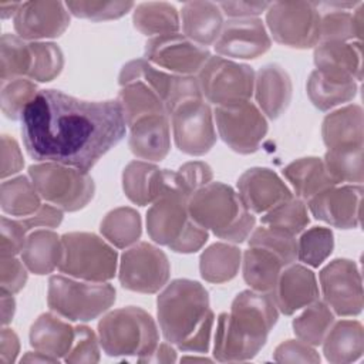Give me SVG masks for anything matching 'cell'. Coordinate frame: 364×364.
Masks as SVG:
<instances>
[{
    "label": "cell",
    "mask_w": 364,
    "mask_h": 364,
    "mask_svg": "<svg viewBox=\"0 0 364 364\" xmlns=\"http://www.w3.org/2000/svg\"><path fill=\"white\" fill-rule=\"evenodd\" d=\"M363 186H331L309 199L311 215L338 229H354L360 225Z\"/></svg>",
    "instance_id": "obj_20"
},
{
    "label": "cell",
    "mask_w": 364,
    "mask_h": 364,
    "mask_svg": "<svg viewBox=\"0 0 364 364\" xmlns=\"http://www.w3.org/2000/svg\"><path fill=\"white\" fill-rule=\"evenodd\" d=\"M357 38L353 14L346 10L331 9L327 14L321 17L320 21V43L324 41H338L347 43L348 40Z\"/></svg>",
    "instance_id": "obj_49"
},
{
    "label": "cell",
    "mask_w": 364,
    "mask_h": 364,
    "mask_svg": "<svg viewBox=\"0 0 364 364\" xmlns=\"http://www.w3.org/2000/svg\"><path fill=\"white\" fill-rule=\"evenodd\" d=\"M68 11L80 18H87L91 21L115 20L125 16L132 7V1H91V0H77L65 3Z\"/></svg>",
    "instance_id": "obj_48"
},
{
    "label": "cell",
    "mask_w": 364,
    "mask_h": 364,
    "mask_svg": "<svg viewBox=\"0 0 364 364\" xmlns=\"http://www.w3.org/2000/svg\"><path fill=\"white\" fill-rule=\"evenodd\" d=\"M31 68V48L30 43L23 38L4 33L0 40V80L9 81L28 77Z\"/></svg>",
    "instance_id": "obj_41"
},
{
    "label": "cell",
    "mask_w": 364,
    "mask_h": 364,
    "mask_svg": "<svg viewBox=\"0 0 364 364\" xmlns=\"http://www.w3.org/2000/svg\"><path fill=\"white\" fill-rule=\"evenodd\" d=\"M222 13L230 18L257 17L270 6L267 1H220L218 3Z\"/></svg>",
    "instance_id": "obj_57"
},
{
    "label": "cell",
    "mask_w": 364,
    "mask_h": 364,
    "mask_svg": "<svg viewBox=\"0 0 364 364\" xmlns=\"http://www.w3.org/2000/svg\"><path fill=\"white\" fill-rule=\"evenodd\" d=\"M188 212L199 226L232 243L245 242L256 225L239 193L222 182H209L195 191L188 199Z\"/></svg>",
    "instance_id": "obj_4"
},
{
    "label": "cell",
    "mask_w": 364,
    "mask_h": 364,
    "mask_svg": "<svg viewBox=\"0 0 364 364\" xmlns=\"http://www.w3.org/2000/svg\"><path fill=\"white\" fill-rule=\"evenodd\" d=\"M273 358L279 363H320V355L313 346L301 340L280 343L274 350Z\"/></svg>",
    "instance_id": "obj_53"
},
{
    "label": "cell",
    "mask_w": 364,
    "mask_h": 364,
    "mask_svg": "<svg viewBox=\"0 0 364 364\" xmlns=\"http://www.w3.org/2000/svg\"><path fill=\"white\" fill-rule=\"evenodd\" d=\"M127 131L117 100L84 101L58 90H41L21 117L30 158L88 172Z\"/></svg>",
    "instance_id": "obj_1"
},
{
    "label": "cell",
    "mask_w": 364,
    "mask_h": 364,
    "mask_svg": "<svg viewBox=\"0 0 364 364\" xmlns=\"http://www.w3.org/2000/svg\"><path fill=\"white\" fill-rule=\"evenodd\" d=\"M272 46L264 23L259 17L230 18L223 23L213 47L218 55L252 60L264 54Z\"/></svg>",
    "instance_id": "obj_18"
},
{
    "label": "cell",
    "mask_w": 364,
    "mask_h": 364,
    "mask_svg": "<svg viewBox=\"0 0 364 364\" xmlns=\"http://www.w3.org/2000/svg\"><path fill=\"white\" fill-rule=\"evenodd\" d=\"M323 353L333 364H348L364 353V328L357 320L334 321L323 340Z\"/></svg>",
    "instance_id": "obj_29"
},
{
    "label": "cell",
    "mask_w": 364,
    "mask_h": 364,
    "mask_svg": "<svg viewBox=\"0 0 364 364\" xmlns=\"http://www.w3.org/2000/svg\"><path fill=\"white\" fill-rule=\"evenodd\" d=\"M158 169L148 161H132L125 166L122 189L132 203L145 206L154 202V181Z\"/></svg>",
    "instance_id": "obj_40"
},
{
    "label": "cell",
    "mask_w": 364,
    "mask_h": 364,
    "mask_svg": "<svg viewBox=\"0 0 364 364\" xmlns=\"http://www.w3.org/2000/svg\"><path fill=\"white\" fill-rule=\"evenodd\" d=\"M188 196L166 193L152 202L146 212V232L159 245L176 253H195L209 239L208 230L192 220Z\"/></svg>",
    "instance_id": "obj_5"
},
{
    "label": "cell",
    "mask_w": 364,
    "mask_h": 364,
    "mask_svg": "<svg viewBox=\"0 0 364 364\" xmlns=\"http://www.w3.org/2000/svg\"><path fill=\"white\" fill-rule=\"evenodd\" d=\"M28 176L38 195L61 210H80L94 198L95 185L92 178L88 172L73 166L40 162L28 166Z\"/></svg>",
    "instance_id": "obj_9"
},
{
    "label": "cell",
    "mask_w": 364,
    "mask_h": 364,
    "mask_svg": "<svg viewBox=\"0 0 364 364\" xmlns=\"http://www.w3.org/2000/svg\"><path fill=\"white\" fill-rule=\"evenodd\" d=\"M334 323V313L323 300H316L306 306L301 314H299L291 326L296 337L310 346H320Z\"/></svg>",
    "instance_id": "obj_39"
},
{
    "label": "cell",
    "mask_w": 364,
    "mask_h": 364,
    "mask_svg": "<svg viewBox=\"0 0 364 364\" xmlns=\"http://www.w3.org/2000/svg\"><path fill=\"white\" fill-rule=\"evenodd\" d=\"M65 363H98L100 338L88 326H75L71 350L64 357Z\"/></svg>",
    "instance_id": "obj_50"
},
{
    "label": "cell",
    "mask_w": 364,
    "mask_h": 364,
    "mask_svg": "<svg viewBox=\"0 0 364 364\" xmlns=\"http://www.w3.org/2000/svg\"><path fill=\"white\" fill-rule=\"evenodd\" d=\"M209 57L208 48L179 33L151 37L145 44V60L179 75L199 73Z\"/></svg>",
    "instance_id": "obj_17"
},
{
    "label": "cell",
    "mask_w": 364,
    "mask_h": 364,
    "mask_svg": "<svg viewBox=\"0 0 364 364\" xmlns=\"http://www.w3.org/2000/svg\"><path fill=\"white\" fill-rule=\"evenodd\" d=\"M309 222L310 218L304 200L294 196L279 203L262 216L263 225L277 228L293 236L301 233Z\"/></svg>",
    "instance_id": "obj_43"
},
{
    "label": "cell",
    "mask_w": 364,
    "mask_h": 364,
    "mask_svg": "<svg viewBox=\"0 0 364 364\" xmlns=\"http://www.w3.org/2000/svg\"><path fill=\"white\" fill-rule=\"evenodd\" d=\"M213 117L219 136L237 154L256 152L267 134L263 112L250 101L216 107Z\"/></svg>",
    "instance_id": "obj_12"
},
{
    "label": "cell",
    "mask_w": 364,
    "mask_h": 364,
    "mask_svg": "<svg viewBox=\"0 0 364 364\" xmlns=\"http://www.w3.org/2000/svg\"><path fill=\"white\" fill-rule=\"evenodd\" d=\"M117 101L122 108L128 128L134 125L138 119L148 115L169 117L166 105L161 100V97L142 81H134L122 85L118 92Z\"/></svg>",
    "instance_id": "obj_33"
},
{
    "label": "cell",
    "mask_w": 364,
    "mask_h": 364,
    "mask_svg": "<svg viewBox=\"0 0 364 364\" xmlns=\"http://www.w3.org/2000/svg\"><path fill=\"white\" fill-rule=\"evenodd\" d=\"M1 324L7 326L14 316L16 311V300L11 293L1 290Z\"/></svg>",
    "instance_id": "obj_60"
},
{
    "label": "cell",
    "mask_w": 364,
    "mask_h": 364,
    "mask_svg": "<svg viewBox=\"0 0 364 364\" xmlns=\"http://www.w3.org/2000/svg\"><path fill=\"white\" fill-rule=\"evenodd\" d=\"M237 193L252 213H266L279 203L293 198L289 186L269 168L255 166L237 179Z\"/></svg>",
    "instance_id": "obj_21"
},
{
    "label": "cell",
    "mask_w": 364,
    "mask_h": 364,
    "mask_svg": "<svg viewBox=\"0 0 364 364\" xmlns=\"http://www.w3.org/2000/svg\"><path fill=\"white\" fill-rule=\"evenodd\" d=\"M316 70L334 81H361V41L338 43L324 41L314 48Z\"/></svg>",
    "instance_id": "obj_23"
},
{
    "label": "cell",
    "mask_w": 364,
    "mask_h": 364,
    "mask_svg": "<svg viewBox=\"0 0 364 364\" xmlns=\"http://www.w3.org/2000/svg\"><path fill=\"white\" fill-rule=\"evenodd\" d=\"M23 3L20 1H0V16L1 18H10L17 14Z\"/></svg>",
    "instance_id": "obj_62"
},
{
    "label": "cell",
    "mask_w": 364,
    "mask_h": 364,
    "mask_svg": "<svg viewBox=\"0 0 364 364\" xmlns=\"http://www.w3.org/2000/svg\"><path fill=\"white\" fill-rule=\"evenodd\" d=\"M21 260L34 274L51 273L60 266L63 257L61 237L48 229L34 230L27 236L23 247Z\"/></svg>",
    "instance_id": "obj_31"
},
{
    "label": "cell",
    "mask_w": 364,
    "mask_h": 364,
    "mask_svg": "<svg viewBox=\"0 0 364 364\" xmlns=\"http://www.w3.org/2000/svg\"><path fill=\"white\" fill-rule=\"evenodd\" d=\"M283 173L293 186L296 198L301 200H309L324 189L337 185L328 175L323 159L317 156L296 159L284 166Z\"/></svg>",
    "instance_id": "obj_30"
},
{
    "label": "cell",
    "mask_w": 364,
    "mask_h": 364,
    "mask_svg": "<svg viewBox=\"0 0 364 364\" xmlns=\"http://www.w3.org/2000/svg\"><path fill=\"white\" fill-rule=\"evenodd\" d=\"M182 361H210L206 357H183Z\"/></svg>",
    "instance_id": "obj_64"
},
{
    "label": "cell",
    "mask_w": 364,
    "mask_h": 364,
    "mask_svg": "<svg viewBox=\"0 0 364 364\" xmlns=\"http://www.w3.org/2000/svg\"><path fill=\"white\" fill-rule=\"evenodd\" d=\"M357 82L334 81L321 75L317 70L311 71L307 80V95L313 105L320 111H328L340 104L351 101L357 94Z\"/></svg>",
    "instance_id": "obj_37"
},
{
    "label": "cell",
    "mask_w": 364,
    "mask_h": 364,
    "mask_svg": "<svg viewBox=\"0 0 364 364\" xmlns=\"http://www.w3.org/2000/svg\"><path fill=\"white\" fill-rule=\"evenodd\" d=\"M320 287L334 314L348 317L363 310V282L358 266L350 259H334L320 270Z\"/></svg>",
    "instance_id": "obj_16"
},
{
    "label": "cell",
    "mask_w": 364,
    "mask_h": 364,
    "mask_svg": "<svg viewBox=\"0 0 364 364\" xmlns=\"http://www.w3.org/2000/svg\"><path fill=\"white\" fill-rule=\"evenodd\" d=\"M61 273L94 283H104L115 276L118 255L95 233L70 232L61 236Z\"/></svg>",
    "instance_id": "obj_8"
},
{
    "label": "cell",
    "mask_w": 364,
    "mask_h": 364,
    "mask_svg": "<svg viewBox=\"0 0 364 364\" xmlns=\"http://www.w3.org/2000/svg\"><path fill=\"white\" fill-rule=\"evenodd\" d=\"M181 18L183 36L205 48L215 44L225 23L218 3L212 1L185 3L181 10Z\"/></svg>",
    "instance_id": "obj_26"
},
{
    "label": "cell",
    "mask_w": 364,
    "mask_h": 364,
    "mask_svg": "<svg viewBox=\"0 0 364 364\" xmlns=\"http://www.w3.org/2000/svg\"><path fill=\"white\" fill-rule=\"evenodd\" d=\"M168 256L148 242H138L128 247L119 262L118 279L124 289L152 294L159 291L169 279Z\"/></svg>",
    "instance_id": "obj_13"
},
{
    "label": "cell",
    "mask_w": 364,
    "mask_h": 364,
    "mask_svg": "<svg viewBox=\"0 0 364 364\" xmlns=\"http://www.w3.org/2000/svg\"><path fill=\"white\" fill-rule=\"evenodd\" d=\"M13 21L16 33L23 40L55 38L70 26V11L61 1H24Z\"/></svg>",
    "instance_id": "obj_19"
},
{
    "label": "cell",
    "mask_w": 364,
    "mask_h": 364,
    "mask_svg": "<svg viewBox=\"0 0 364 364\" xmlns=\"http://www.w3.org/2000/svg\"><path fill=\"white\" fill-rule=\"evenodd\" d=\"M179 178L182 181V185L185 188V191L189 193V196L203 188L205 185H208L209 182H212L213 179V172L212 168L202 161H191L183 164L178 171Z\"/></svg>",
    "instance_id": "obj_54"
},
{
    "label": "cell",
    "mask_w": 364,
    "mask_h": 364,
    "mask_svg": "<svg viewBox=\"0 0 364 364\" xmlns=\"http://www.w3.org/2000/svg\"><path fill=\"white\" fill-rule=\"evenodd\" d=\"M291 80L279 64H266L255 75V97L259 109L270 119H277L291 100Z\"/></svg>",
    "instance_id": "obj_25"
},
{
    "label": "cell",
    "mask_w": 364,
    "mask_h": 364,
    "mask_svg": "<svg viewBox=\"0 0 364 364\" xmlns=\"http://www.w3.org/2000/svg\"><path fill=\"white\" fill-rule=\"evenodd\" d=\"M321 135L328 149L363 146V108L350 104L330 112L323 121Z\"/></svg>",
    "instance_id": "obj_28"
},
{
    "label": "cell",
    "mask_w": 364,
    "mask_h": 364,
    "mask_svg": "<svg viewBox=\"0 0 364 364\" xmlns=\"http://www.w3.org/2000/svg\"><path fill=\"white\" fill-rule=\"evenodd\" d=\"M162 336L182 351L208 353L215 324L209 293L196 280H172L156 299Z\"/></svg>",
    "instance_id": "obj_2"
},
{
    "label": "cell",
    "mask_w": 364,
    "mask_h": 364,
    "mask_svg": "<svg viewBox=\"0 0 364 364\" xmlns=\"http://www.w3.org/2000/svg\"><path fill=\"white\" fill-rule=\"evenodd\" d=\"M40 195L27 176H16L1 182L0 205L4 213L26 218L33 215L40 206Z\"/></svg>",
    "instance_id": "obj_38"
},
{
    "label": "cell",
    "mask_w": 364,
    "mask_h": 364,
    "mask_svg": "<svg viewBox=\"0 0 364 364\" xmlns=\"http://www.w3.org/2000/svg\"><path fill=\"white\" fill-rule=\"evenodd\" d=\"M176 148L188 155L200 156L216 142L213 112L203 98L181 102L169 115Z\"/></svg>",
    "instance_id": "obj_14"
},
{
    "label": "cell",
    "mask_w": 364,
    "mask_h": 364,
    "mask_svg": "<svg viewBox=\"0 0 364 364\" xmlns=\"http://www.w3.org/2000/svg\"><path fill=\"white\" fill-rule=\"evenodd\" d=\"M31 68L28 78L40 82L54 80L64 67V55L61 48L54 43L31 41Z\"/></svg>",
    "instance_id": "obj_45"
},
{
    "label": "cell",
    "mask_w": 364,
    "mask_h": 364,
    "mask_svg": "<svg viewBox=\"0 0 364 364\" xmlns=\"http://www.w3.org/2000/svg\"><path fill=\"white\" fill-rule=\"evenodd\" d=\"M139 363H175L176 361V351L175 348L166 343L158 344L156 348L145 357L138 358Z\"/></svg>",
    "instance_id": "obj_59"
},
{
    "label": "cell",
    "mask_w": 364,
    "mask_h": 364,
    "mask_svg": "<svg viewBox=\"0 0 364 364\" xmlns=\"http://www.w3.org/2000/svg\"><path fill=\"white\" fill-rule=\"evenodd\" d=\"M334 249V235L324 226H313L297 240V259L311 267H318Z\"/></svg>",
    "instance_id": "obj_44"
},
{
    "label": "cell",
    "mask_w": 364,
    "mask_h": 364,
    "mask_svg": "<svg viewBox=\"0 0 364 364\" xmlns=\"http://www.w3.org/2000/svg\"><path fill=\"white\" fill-rule=\"evenodd\" d=\"M363 10H364V4L360 3L358 9L353 14V26H354V31L358 41H361V37H363Z\"/></svg>",
    "instance_id": "obj_63"
},
{
    "label": "cell",
    "mask_w": 364,
    "mask_h": 364,
    "mask_svg": "<svg viewBox=\"0 0 364 364\" xmlns=\"http://www.w3.org/2000/svg\"><path fill=\"white\" fill-rule=\"evenodd\" d=\"M134 81L145 82L152 91H155L165 102L166 109L171 112L183 101L192 98H203L198 78L193 75H179L173 73H165L145 58H136L128 61L119 73V85H127Z\"/></svg>",
    "instance_id": "obj_15"
},
{
    "label": "cell",
    "mask_w": 364,
    "mask_h": 364,
    "mask_svg": "<svg viewBox=\"0 0 364 364\" xmlns=\"http://www.w3.org/2000/svg\"><path fill=\"white\" fill-rule=\"evenodd\" d=\"M75 337V327L70 323L61 320L58 314L53 313H43L38 318L31 324L28 338L30 346L47 355L54 358H64Z\"/></svg>",
    "instance_id": "obj_27"
},
{
    "label": "cell",
    "mask_w": 364,
    "mask_h": 364,
    "mask_svg": "<svg viewBox=\"0 0 364 364\" xmlns=\"http://www.w3.org/2000/svg\"><path fill=\"white\" fill-rule=\"evenodd\" d=\"M20 351V340L13 328L3 326L0 334V364H11Z\"/></svg>",
    "instance_id": "obj_58"
},
{
    "label": "cell",
    "mask_w": 364,
    "mask_h": 364,
    "mask_svg": "<svg viewBox=\"0 0 364 364\" xmlns=\"http://www.w3.org/2000/svg\"><path fill=\"white\" fill-rule=\"evenodd\" d=\"M131 152L148 162L162 161L171 149V125L168 115H148L129 127Z\"/></svg>",
    "instance_id": "obj_24"
},
{
    "label": "cell",
    "mask_w": 364,
    "mask_h": 364,
    "mask_svg": "<svg viewBox=\"0 0 364 364\" xmlns=\"http://www.w3.org/2000/svg\"><path fill=\"white\" fill-rule=\"evenodd\" d=\"M24 166V159L20 151V146L17 141L3 134L1 135V168H0V176L1 179H6L7 176H11L21 171Z\"/></svg>",
    "instance_id": "obj_55"
},
{
    "label": "cell",
    "mask_w": 364,
    "mask_h": 364,
    "mask_svg": "<svg viewBox=\"0 0 364 364\" xmlns=\"http://www.w3.org/2000/svg\"><path fill=\"white\" fill-rule=\"evenodd\" d=\"M134 27L145 36H164L178 33L181 27L179 13L165 1H148L136 6L132 16Z\"/></svg>",
    "instance_id": "obj_35"
},
{
    "label": "cell",
    "mask_w": 364,
    "mask_h": 364,
    "mask_svg": "<svg viewBox=\"0 0 364 364\" xmlns=\"http://www.w3.org/2000/svg\"><path fill=\"white\" fill-rule=\"evenodd\" d=\"M269 294L277 310L290 316L318 299V284L309 267L291 263L282 269L276 286Z\"/></svg>",
    "instance_id": "obj_22"
},
{
    "label": "cell",
    "mask_w": 364,
    "mask_h": 364,
    "mask_svg": "<svg viewBox=\"0 0 364 364\" xmlns=\"http://www.w3.org/2000/svg\"><path fill=\"white\" fill-rule=\"evenodd\" d=\"M249 246L264 247L277 255L287 266L297 259V240L293 235L272 226H260L250 233Z\"/></svg>",
    "instance_id": "obj_46"
},
{
    "label": "cell",
    "mask_w": 364,
    "mask_h": 364,
    "mask_svg": "<svg viewBox=\"0 0 364 364\" xmlns=\"http://www.w3.org/2000/svg\"><path fill=\"white\" fill-rule=\"evenodd\" d=\"M100 230L102 236L115 247H128L135 245L141 237V216L135 209L128 206L112 209L102 219Z\"/></svg>",
    "instance_id": "obj_36"
},
{
    "label": "cell",
    "mask_w": 364,
    "mask_h": 364,
    "mask_svg": "<svg viewBox=\"0 0 364 364\" xmlns=\"http://www.w3.org/2000/svg\"><path fill=\"white\" fill-rule=\"evenodd\" d=\"M279 310L269 293L243 290L232 301L230 313L218 317L213 357L222 363L247 361L267 341Z\"/></svg>",
    "instance_id": "obj_3"
},
{
    "label": "cell",
    "mask_w": 364,
    "mask_h": 364,
    "mask_svg": "<svg viewBox=\"0 0 364 364\" xmlns=\"http://www.w3.org/2000/svg\"><path fill=\"white\" fill-rule=\"evenodd\" d=\"M27 267L16 256L1 255L0 257V286L3 291L16 294L27 282Z\"/></svg>",
    "instance_id": "obj_51"
},
{
    "label": "cell",
    "mask_w": 364,
    "mask_h": 364,
    "mask_svg": "<svg viewBox=\"0 0 364 364\" xmlns=\"http://www.w3.org/2000/svg\"><path fill=\"white\" fill-rule=\"evenodd\" d=\"M55 361H58V360L51 355H47L44 353H40L37 350H36V353H31V351L26 353V355H23L20 360V363H55Z\"/></svg>",
    "instance_id": "obj_61"
},
{
    "label": "cell",
    "mask_w": 364,
    "mask_h": 364,
    "mask_svg": "<svg viewBox=\"0 0 364 364\" xmlns=\"http://www.w3.org/2000/svg\"><path fill=\"white\" fill-rule=\"evenodd\" d=\"M115 299L114 286L105 282H77L61 274L48 279L47 304L51 311L70 321L94 320L105 313Z\"/></svg>",
    "instance_id": "obj_7"
},
{
    "label": "cell",
    "mask_w": 364,
    "mask_h": 364,
    "mask_svg": "<svg viewBox=\"0 0 364 364\" xmlns=\"http://www.w3.org/2000/svg\"><path fill=\"white\" fill-rule=\"evenodd\" d=\"M27 232L28 230L21 220L1 216L0 253L9 256H17L18 253H21L27 240Z\"/></svg>",
    "instance_id": "obj_52"
},
{
    "label": "cell",
    "mask_w": 364,
    "mask_h": 364,
    "mask_svg": "<svg viewBox=\"0 0 364 364\" xmlns=\"http://www.w3.org/2000/svg\"><path fill=\"white\" fill-rule=\"evenodd\" d=\"M323 162L337 185L341 182H363V146L327 149Z\"/></svg>",
    "instance_id": "obj_42"
},
{
    "label": "cell",
    "mask_w": 364,
    "mask_h": 364,
    "mask_svg": "<svg viewBox=\"0 0 364 364\" xmlns=\"http://www.w3.org/2000/svg\"><path fill=\"white\" fill-rule=\"evenodd\" d=\"M27 230L34 228H57L63 220V210L53 205H41L33 215L20 219Z\"/></svg>",
    "instance_id": "obj_56"
},
{
    "label": "cell",
    "mask_w": 364,
    "mask_h": 364,
    "mask_svg": "<svg viewBox=\"0 0 364 364\" xmlns=\"http://www.w3.org/2000/svg\"><path fill=\"white\" fill-rule=\"evenodd\" d=\"M255 75L247 64L210 55L198 73V82L202 97L220 107L249 101L255 91Z\"/></svg>",
    "instance_id": "obj_11"
},
{
    "label": "cell",
    "mask_w": 364,
    "mask_h": 364,
    "mask_svg": "<svg viewBox=\"0 0 364 364\" xmlns=\"http://www.w3.org/2000/svg\"><path fill=\"white\" fill-rule=\"evenodd\" d=\"M284 266L277 255L264 247L249 246L243 253V279L256 291L270 293Z\"/></svg>",
    "instance_id": "obj_32"
},
{
    "label": "cell",
    "mask_w": 364,
    "mask_h": 364,
    "mask_svg": "<svg viewBox=\"0 0 364 364\" xmlns=\"http://www.w3.org/2000/svg\"><path fill=\"white\" fill-rule=\"evenodd\" d=\"M320 10L313 1H274L266 10V24L279 44L311 48L320 43Z\"/></svg>",
    "instance_id": "obj_10"
},
{
    "label": "cell",
    "mask_w": 364,
    "mask_h": 364,
    "mask_svg": "<svg viewBox=\"0 0 364 364\" xmlns=\"http://www.w3.org/2000/svg\"><path fill=\"white\" fill-rule=\"evenodd\" d=\"M102 350L111 357L149 355L159 344L158 327L152 316L141 307L128 306L107 313L98 323Z\"/></svg>",
    "instance_id": "obj_6"
},
{
    "label": "cell",
    "mask_w": 364,
    "mask_h": 364,
    "mask_svg": "<svg viewBox=\"0 0 364 364\" xmlns=\"http://www.w3.org/2000/svg\"><path fill=\"white\" fill-rule=\"evenodd\" d=\"M37 87L33 81L23 77L1 81L0 104L3 114L10 119H21L24 109L37 95Z\"/></svg>",
    "instance_id": "obj_47"
},
{
    "label": "cell",
    "mask_w": 364,
    "mask_h": 364,
    "mask_svg": "<svg viewBox=\"0 0 364 364\" xmlns=\"http://www.w3.org/2000/svg\"><path fill=\"white\" fill-rule=\"evenodd\" d=\"M240 249L229 243H213L203 250L199 259L200 276L209 283H225L232 280L240 267Z\"/></svg>",
    "instance_id": "obj_34"
}]
</instances>
